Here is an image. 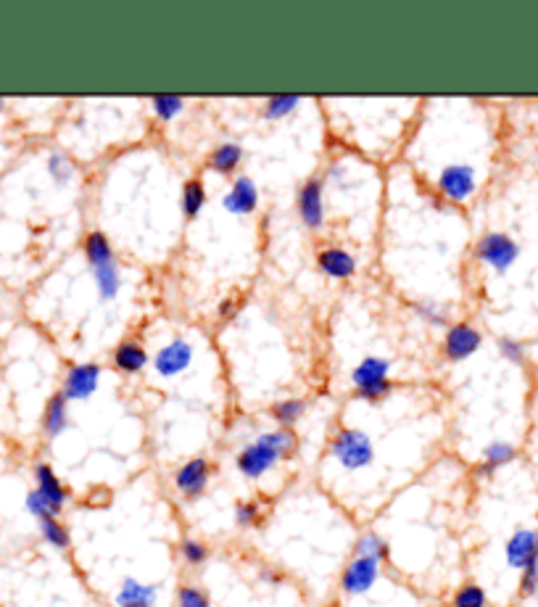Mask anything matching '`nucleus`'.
Instances as JSON below:
<instances>
[{
  "instance_id": "obj_14",
  "label": "nucleus",
  "mask_w": 538,
  "mask_h": 607,
  "mask_svg": "<svg viewBox=\"0 0 538 607\" xmlns=\"http://www.w3.org/2000/svg\"><path fill=\"white\" fill-rule=\"evenodd\" d=\"M161 597V589L156 583H146L138 578L127 576L121 578L120 589L114 594V605L117 607H156Z\"/></svg>"
},
{
  "instance_id": "obj_3",
  "label": "nucleus",
  "mask_w": 538,
  "mask_h": 607,
  "mask_svg": "<svg viewBox=\"0 0 538 607\" xmlns=\"http://www.w3.org/2000/svg\"><path fill=\"white\" fill-rule=\"evenodd\" d=\"M480 169L470 161H448L436 175V193L448 204H470L478 196Z\"/></svg>"
},
{
  "instance_id": "obj_31",
  "label": "nucleus",
  "mask_w": 538,
  "mask_h": 607,
  "mask_svg": "<svg viewBox=\"0 0 538 607\" xmlns=\"http://www.w3.org/2000/svg\"><path fill=\"white\" fill-rule=\"evenodd\" d=\"M45 167H48V175H51V180L56 182V185H69V182L74 180V175H77V167H74L72 156L63 151L51 153Z\"/></svg>"
},
{
  "instance_id": "obj_6",
  "label": "nucleus",
  "mask_w": 538,
  "mask_h": 607,
  "mask_svg": "<svg viewBox=\"0 0 538 607\" xmlns=\"http://www.w3.org/2000/svg\"><path fill=\"white\" fill-rule=\"evenodd\" d=\"M214 473H216V467H214V462H211L209 457H190L175 470L172 486H175V491L182 499L190 502V499H198V496L207 494Z\"/></svg>"
},
{
  "instance_id": "obj_12",
  "label": "nucleus",
  "mask_w": 538,
  "mask_h": 607,
  "mask_svg": "<svg viewBox=\"0 0 538 607\" xmlns=\"http://www.w3.org/2000/svg\"><path fill=\"white\" fill-rule=\"evenodd\" d=\"M317 267L325 277L332 280H349L359 270V259L343 246H325L317 251Z\"/></svg>"
},
{
  "instance_id": "obj_20",
  "label": "nucleus",
  "mask_w": 538,
  "mask_h": 607,
  "mask_svg": "<svg viewBox=\"0 0 538 607\" xmlns=\"http://www.w3.org/2000/svg\"><path fill=\"white\" fill-rule=\"evenodd\" d=\"M69 428V401L63 394H53L43 409V436L45 438H59Z\"/></svg>"
},
{
  "instance_id": "obj_41",
  "label": "nucleus",
  "mask_w": 538,
  "mask_h": 607,
  "mask_svg": "<svg viewBox=\"0 0 538 607\" xmlns=\"http://www.w3.org/2000/svg\"><path fill=\"white\" fill-rule=\"evenodd\" d=\"M533 600H536V607H538V594H536V597H533Z\"/></svg>"
},
{
  "instance_id": "obj_39",
  "label": "nucleus",
  "mask_w": 538,
  "mask_h": 607,
  "mask_svg": "<svg viewBox=\"0 0 538 607\" xmlns=\"http://www.w3.org/2000/svg\"><path fill=\"white\" fill-rule=\"evenodd\" d=\"M238 309H240L238 299H222L219 306H216V314H219V320H222V323H230V320H235V317H238Z\"/></svg>"
},
{
  "instance_id": "obj_17",
  "label": "nucleus",
  "mask_w": 538,
  "mask_h": 607,
  "mask_svg": "<svg viewBox=\"0 0 538 607\" xmlns=\"http://www.w3.org/2000/svg\"><path fill=\"white\" fill-rule=\"evenodd\" d=\"M34 488L56 507L63 513V507H66V502H69V488L63 486V481L59 478V473L48 465V462H37L34 465Z\"/></svg>"
},
{
  "instance_id": "obj_26",
  "label": "nucleus",
  "mask_w": 538,
  "mask_h": 607,
  "mask_svg": "<svg viewBox=\"0 0 538 607\" xmlns=\"http://www.w3.org/2000/svg\"><path fill=\"white\" fill-rule=\"evenodd\" d=\"M451 607H491V600H488V592L485 586H480L478 581H465L454 589L451 600H448Z\"/></svg>"
},
{
  "instance_id": "obj_38",
  "label": "nucleus",
  "mask_w": 538,
  "mask_h": 607,
  "mask_svg": "<svg viewBox=\"0 0 538 607\" xmlns=\"http://www.w3.org/2000/svg\"><path fill=\"white\" fill-rule=\"evenodd\" d=\"M390 391H393V381H383V383H375V386L354 389V396L359 401H367V404H380L383 399H389Z\"/></svg>"
},
{
  "instance_id": "obj_7",
  "label": "nucleus",
  "mask_w": 538,
  "mask_h": 607,
  "mask_svg": "<svg viewBox=\"0 0 538 607\" xmlns=\"http://www.w3.org/2000/svg\"><path fill=\"white\" fill-rule=\"evenodd\" d=\"M480 346H483V333L473 323H454V325H448L447 335L441 341V354L447 362L459 364L476 357Z\"/></svg>"
},
{
  "instance_id": "obj_8",
  "label": "nucleus",
  "mask_w": 538,
  "mask_h": 607,
  "mask_svg": "<svg viewBox=\"0 0 538 607\" xmlns=\"http://www.w3.org/2000/svg\"><path fill=\"white\" fill-rule=\"evenodd\" d=\"M296 209H299L301 222L309 230H322L328 222V204H325V182L320 178H309L299 188L296 196Z\"/></svg>"
},
{
  "instance_id": "obj_30",
  "label": "nucleus",
  "mask_w": 538,
  "mask_h": 607,
  "mask_svg": "<svg viewBox=\"0 0 538 607\" xmlns=\"http://www.w3.org/2000/svg\"><path fill=\"white\" fill-rule=\"evenodd\" d=\"M301 98L299 95H272L264 101V117L269 121H280L293 117L299 111Z\"/></svg>"
},
{
  "instance_id": "obj_16",
  "label": "nucleus",
  "mask_w": 538,
  "mask_h": 607,
  "mask_svg": "<svg viewBox=\"0 0 538 607\" xmlns=\"http://www.w3.org/2000/svg\"><path fill=\"white\" fill-rule=\"evenodd\" d=\"M517 447L512 444V441H502V438H496V441H491V444H485L483 447V455H480V462L476 465V478H491L496 470H502V467H507L512 465L514 459H517Z\"/></svg>"
},
{
  "instance_id": "obj_33",
  "label": "nucleus",
  "mask_w": 538,
  "mask_h": 607,
  "mask_svg": "<svg viewBox=\"0 0 538 607\" xmlns=\"http://www.w3.org/2000/svg\"><path fill=\"white\" fill-rule=\"evenodd\" d=\"M233 517H235V525L238 528H256V525H262V520H264V510H262V505L256 502V499H240L238 505H235V510H233Z\"/></svg>"
},
{
  "instance_id": "obj_27",
  "label": "nucleus",
  "mask_w": 538,
  "mask_h": 607,
  "mask_svg": "<svg viewBox=\"0 0 538 607\" xmlns=\"http://www.w3.org/2000/svg\"><path fill=\"white\" fill-rule=\"evenodd\" d=\"M412 312H415V317L422 320L425 325H433V328L448 325V306L444 302H436V299H418V302H412Z\"/></svg>"
},
{
  "instance_id": "obj_28",
  "label": "nucleus",
  "mask_w": 538,
  "mask_h": 607,
  "mask_svg": "<svg viewBox=\"0 0 538 607\" xmlns=\"http://www.w3.org/2000/svg\"><path fill=\"white\" fill-rule=\"evenodd\" d=\"M179 552V560L185 563V565H190V568H201V565H207L211 557V549L207 542H201V539H193V536H185L178 546Z\"/></svg>"
},
{
  "instance_id": "obj_11",
  "label": "nucleus",
  "mask_w": 538,
  "mask_h": 607,
  "mask_svg": "<svg viewBox=\"0 0 538 607\" xmlns=\"http://www.w3.org/2000/svg\"><path fill=\"white\" fill-rule=\"evenodd\" d=\"M504 563L517 573L538 563V528L520 525L512 531V536L504 542Z\"/></svg>"
},
{
  "instance_id": "obj_24",
  "label": "nucleus",
  "mask_w": 538,
  "mask_h": 607,
  "mask_svg": "<svg viewBox=\"0 0 538 607\" xmlns=\"http://www.w3.org/2000/svg\"><path fill=\"white\" fill-rule=\"evenodd\" d=\"M82 254H85V259H88V265L92 267V270H95V267H101V265H109V262H114V259H117L114 246H111V241H109V236H106V233H101V230H90L88 236H85Z\"/></svg>"
},
{
  "instance_id": "obj_21",
  "label": "nucleus",
  "mask_w": 538,
  "mask_h": 607,
  "mask_svg": "<svg viewBox=\"0 0 538 607\" xmlns=\"http://www.w3.org/2000/svg\"><path fill=\"white\" fill-rule=\"evenodd\" d=\"M243 159H245L243 146H238V143H219V146L209 153L207 167H209L211 172L227 178V175H235V172H238Z\"/></svg>"
},
{
  "instance_id": "obj_37",
  "label": "nucleus",
  "mask_w": 538,
  "mask_h": 607,
  "mask_svg": "<svg viewBox=\"0 0 538 607\" xmlns=\"http://www.w3.org/2000/svg\"><path fill=\"white\" fill-rule=\"evenodd\" d=\"M517 594H520V600H533L538 594V563L528 565L520 573V578H517Z\"/></svg>"
},
{
  "instance_id": "obj_1",
  "label": "nucleus",
  "mask_w": 538,
  "mask_h": 607,
  "mask_svg": "<svg viewBox=\"0 0 538 607\" xmlns=\"http://www.w3.org/2000/svg\"><path fill=\"white\" fill-rule=\"evenodd\" d=\"M299 433L293 428H272L262 430L254 441H248L238 455L235 467L245 481H262L280 462L296 457Z\"/></svg>"
},
{
  "instance_id": "obj_9",
  "label": "nucleus",
  "mask_w": 538,
  "mask_h": 607,
  "mask_svg": "<svg viewBox=\"0 0 538 607\" xmlns=\"http://www.w3.org/2000/svg\"><path fill=\"white\" fill-rule=\"evenodd\" d=\"M193 360H196V346L185 338H175L153 354L150 364L159 378H178L185 370H190Z\"/></svg>"
},
{
  "instance_id": "obj_15",
  "label": "nucleus",
  "mask_w": 538,
  "mask_h": 607,
  "mask_svg": "<svg viewBox=\"0 0 538 607\" xmlns=\"http://www.w3.org/2000/svg\"><path fill=\"white\" fill-rule=\"evenodd\" d=\"M111 364L121 375H138L150 364L149 352L138 338H124L111 352Z\"/></svg>"
},
{
  "instance_id": "obj_22",
  "label": "nucleus",
  "mask_w": 538,
  "mask_h": 607,
  "mask_svg": "<svg viewBox=\"0 0 538 607\" xmlns=\"http://www.w3.org/2000/svg\"><path fill=\"white\" fill-rule=\"evenodd\" d=\"M390 554H393L390 544L386 542V536L378 534V531H364L354 542V557H367V560H375L380 565H389Z\"/></svg>"
},
{
  "instance_id": "obj_23",
  "label": "nucleus",
  "mask_w": 538,
  "mask_h": 607,
  "mask_svg": "<svg viewBox=\"0 0 538 607\" xmlns=\"http://www.w3.org/2000/svg\"><path fill=\"white\" fill-rule=\"evenodd\" d=\"M309 409V401L301 399V396H288V399H280L269 407V418L280 428H293L301 423V418L306 415Z\"/></svg>"
},
{
  "instance_id": "obj_2",
  "label": "nucleus",
  "mask_w": 538,
  "mask_h": 607,
  "mask_svg": "<svg viewBox=\"0 0 538 607\" xmlns=\"http://www.w3.org/2000/svg\"><path fill=\"white\" fill-rule=\"evenodd\" d=\"M328 457L343 473H364L375 465V438L357 425H343L330 438Z\"/></svg>"
},
{
  "instance_id": "obj_40",
  "label": "nucleus",
  "mask_w": 538,
  "mask_h": 607,
  "mask_svg": "<svg viewBox=\"0 0 538 607\" xmlns=\"http://www.w3.org/2000/svg\"><path fill=\"white\" fill-rule=\"evenodd\" d=\"M0 111H5V98H0Z\"/></svg>"
},
{
  "instance_id": "obj_35",
  "label": "nucleus",
  "mask_w": 538,
  "mask_h": 607,
  "mask_svg": "<svg viewBox=\"0 0 538 607\" xmlns=\"http://www.w3.org/2000/svg\"><path fill=\"white\" fill-rule=\"evenodd\" d=\"M175 602H178V607H211V597L209 592H204L196 583H182L178 589Z\"/></svg>"
},
{
  "instance_id": "obj_13",
  "label": "nucleus",
  "mask_w": 538,
  "mask_h": 607,
  "mask_svg": "<svg viewBox=\"0 0 538 607\" xmlns=\"http://www.w3.org/2000/svg\"><path fill=\"white\" fill-rule=\"evenodd\" d=\"M222 207L225 212L238 214V217L254 214L259 209V185L248 175H238L230 185V190L222 196Z\"/></svg>"
},
{
  "instance_id": "obj_29",
  "label": "nucleus",
  "mask_w": 538,
  "mask_h": 607,
  "mask_svg": "<svg viewBox=\"0 0 538 607\" xmlns=\"http://www.w3.org/2000/svg\"><path fill=\"white\" fill-rule=\"evenodd\" d=\"M40 536L45 544H51L59 552H66L72 546V534L69 528L61 523L59 517H48V520H40Z\"/></svg>"
},
{
  "instance_id": "obj_25",
  "label": "nucleus",
  "mask_w": 538,
  "mask_h": 607,
  "mask_svg": "<svg viewBox=\"0 0 538 607\" xmlns=\"http://www.w3.org/2000/svg\"><path fill=\"white\" fill-rule=\"evenodd\" d=\"M207 201H209V193H207V185L201 180H187L182 185V190H179V212L185 219H196L198 214L204 212V207H207Z\"/></svg>"
},
{
  "instance_id": "obj_36",
  "label": "nucleus",
  "mask_w": 538,
  "mask_h": 607,
  "mask_svg": "<svg viewBox=\"0 0 538 607\" xmlns=\"http://www.w3.org/2000/svg\"><path fill=\"white\" fill-rule=\"evenodd\" d=\"M24 507H27V513L32 517H37V523L40 520H48V517H59L61 510H56L37 488H32L30 494H27V499H24Z\"/></svg>"
},
{
  "instance_id": "obj_10",
  "label": "nucleus",
  "mask_w": 538,
  "mask_h": 607,
  "mask_svg": "<svg viewBox=\"0 0 538 607\" xmlns=\"http://www.w3.org/2000/svg\"><path fill=\"white\" fill-rule=\"evenodd\" d=\"M101 364L95 362H80L72 364L63 375V383H61V394L66 401H88L90 396L98 391L101 386Z\"/></svg>"
},
{
  "instance_id": "obj_5",
  "label": "nucleus",
  "mask_w": 538,
  "mask_h": 607,
  "mask_svg": "<svg viewBox=\"0 0 538 607\" xmlns=\"http://www.w3.org/2000/svg\"><path fill=\"white\" fill-rule=\"evenodd\" d=\"M383 568L380 563L375 560H367V557H354L343 565L341 576H338V589L346 600H359V597H367L383 578Z\"/></svg>"
},
{
  "instance_id": "obj_18",
  "label": "nucleus",
  "mask_w": 538,
  "mask_h": 607,
  "mask_svg": "<svg viewBox=\"0 0 538 607\" xmlns=\"http://www.w3.org/2000/svg\"><path fill=\"white\" fill-rule=\"evenodd\" d=\"M390 370H393V362H390L389 357L370 354V357L359 360L357 367L351 370V386L354 389H364V386H375V383L390 381Z\"/></svg>"
},
{
  "instance_id": "obj_34",
  "label": "nucleus",
  "mask_w": 538,
  "mask_h": 607,
  "mask_svg": "<svg viewBox=\"0 0 538 607\" xmlns=\"http://www.w3.org/2000/svg\"><path fill=\"white\" fill-rule=\"evenodd\" d=\"M496 352H499V357L509 364H525L528 360V349H525V343L523 341H517V338H499L496 341Z\"/></svg>"
},
{
  "instance_id": "obj_4",
  "label": "nucleus",
  "mask_w": 538,
  "mask_h": 607,
  "mask_svg": "<svg viewBox=\"0 0 538 607\" xmlns=\"http://www.w3.org/2000/svg\"><path fill=\"white\" fill-rule=\"evenodd\" d=\"M520 243L514 241L509 233H499V230H488L483 233L478 241H476V259L480 265H485L488 270H494L496 275H507L517 259H520Z\"/></svg>"
},
{
  "instance_id": "obj_19",
  "label": "nucleus",
  "mask_w": 538,
  "mask_h": 607,
  "mask_svg": "<svg viewBox=\"0 0 538 607\" xmlns=\"http://www.w3.org/2000/svg\"><path fill=\"white\" fill-rule=\"evenodd\" d=\"M92 283H95V294L103 304L114 302L121 294V285H124V277H121L120 262H109V265H101L92 270Z\"/></svg>"
},
{
  "instance_id": "obj_32",
  "label": "nucleus",
  "mask_w": 538,
  "mask_h": 607,
  "mask_svg": "<svg viewBox=\"0 0 538 607\" xmlns=\"http://www.w3.org/2000/svg\"><path fill=\"white\" fill-rule=\"evenodd\" d=\"M150 111L159 121L178 120L179 114L185 111V98H179V95H153L150 98Z\"/></svg>"
}]
</instances>
